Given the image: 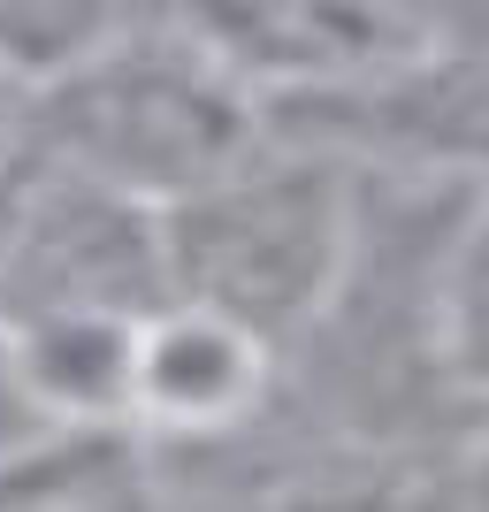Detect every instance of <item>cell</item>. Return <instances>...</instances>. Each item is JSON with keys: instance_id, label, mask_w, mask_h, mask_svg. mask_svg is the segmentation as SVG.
I'll use <instances>...</instances> for the list:
<instances>
[{"instance_id": "obj_1", "label": "cell", "mask_w": 489, "mask_h": 512, "mask_svg": "<svg viewBox=\"0 0 489 512\" xmlns=\"http://www.w3.org/2000/svg\"><path fill=\"white\" fill-rule=\"evenodd\" d=\"M23 123H31L39 161H62L146 207L192 199L199 184H214L222 169H237L245 153L276 138L268 92L237 77L207 39L161 16H130L69 77L23 92Z\"/></svg>"}, {"instance_id": "obj_2", "label": "cell", "mask_w": 489, "mask_h": 512, "mask_svg": "<svg viewBox=\"0 0 489 512\" xmlns=\"http://www.w3.org/2000/svg\"><path fill=\"white\" fill-rule=\"evenodd\" d=\"M352 207H360V169L314 138L276 130L237 169L161 207L169 299L253 329L268 352H291L337 299Z\"/></svg>"}, {"instance_id": "obj_3", "label": "cell", "mask_w": 489, "mask_h": 512, "mask_svg": "<svg viewBox=\"0 0 489 512\" xmlns=\"http://www.w3.org/2000/svg\"><path fill=\"white\" fill-rule=\"evenodd\" d=\"M161 306H169L161 207L31 153L0 214V321H146Z\"/></svg>"}, {"instance_id": "obj_4", "label": "cell", "mask_w": 489, "mask_h": 512, "mask_svg": "<svg viewBox=\"0 0 489 512\" xmlns=\"http://www.w3.org/2000/svg\"><path fill=\"white\" fill-rule=\"evenodd\" d=\"M161 512H413V459L367 444L276 383L253 421L153 444Z\"/></svg>"}, {"instance_id": "obj_5", "label": "cell", "mask_w": 489, "mask_h": 512, "mask_svg": "<svg viewBox=\"0 0 489 512\" xmlns=\"http://www.w3.org/2000/svg\"><path fill=\"white\" fill-rule=\"evenodd\" d=\"M283 383V352L207 314V306H161L138 329V360H130V428L146 444H199L222 428L253 421Z\"/></svg>"}, {"instance_id": "obj_6", "label": "cell", "mask_w": 489, "mask_h": 512, "mask_svg": "<svg viewBox=\"0 0 489 512\" xmlns=\"http://www.w3.org/2000/svg\"><path fill=\"white\" fill-rule=\"evenodd\" d=\"M23 352V375L62 428H130V360L146 321L54 314V321H0Z\"/></svg>"}, {"instance_id": "obj_7", "label": "cell", "mask_w": 489, "mask_h": 512, "mask_svg": "<svg viewBox=\"0 0 489 512\" xmlns=\"http://www.w3.org/2000/svg\"><path fill=\"white\" fill-rule=\"evenodd\" d=\"M130 23L123 0H0V85L46 92Z\"/></svg>"}, {"instance_id": "obj_8", "label": "cell", "mask_w": 489, "mask_h": 512, "mask_svg": "<svg viewBox=\"0 0 489 512\" xmlns=\"http://www.w3.org/2000/svg\"><path fill=\"white\" fill-rule=\"evenodd\" d=\"M444 360H451L459 398L474 413H489V192L467 214L451 276H444Z\"/></svg>"}, {"instance_id": "obj_9", "label": "cell", "mask_w": 489, "mask_h": 512, "mask_svg": "<svg viewBox=\"0 0 489 512\" xmlns=\"http://www.w3.org/2000/svg\"><path fill=\"white\" fill-rule=\"evenodd\" d=\"M413 512H489V413L413 467Z\"/></svg>"}, {"instance_id": "obj_10", "label": "cell", "mask_w": 489, "mask_h": 512, "mask_svg": "<svg viewBox=\"0 0 489 512\" xmlns=\"http://www.w3.org/2000/svg\"><path fill=\"white\" fill-rule=\"evenodd\" d=\"M54 413L39 406V390H31V375H23V352H16V337L0 329V467L16 459V451H31V444H46L54 436Z\"/></svg>"}]
</instances>
